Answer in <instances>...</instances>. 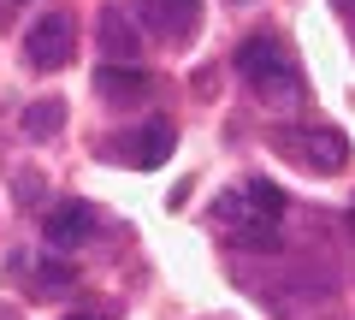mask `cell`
Instances as JSON below:
<instances>
[{
	"instance_id": "obj_1",
	"label": "cell",
	"mask_w": 355,
	"mask_h": 320,
	"mask_svg": "<svg viewBox=\"0 0 355 320\" xmlns=\"http://www.w3.org/2000/svg\"><path fill=\"white\" fill-rule=\"evenodd\" d=\"M237 71L254 95H272V101H291L302 90V65L291 60V48L279 36H249L237 48Z\"/></svg>"
},
{
	"instance_id": "obj_2",
	"label": "cell",
	"mask_w": 355,
	"mask_h": 320,
	"mask_svg": "<svg viewBox=\"0 0 355 320\" xmlns=\"http://www.w3.org/2000/svg\"><path fill=\"white\" fill-rule=\"evenodd\" d=\"M272 149H279L284 160H296V167H308V172H343V167H349V137L331 130V125L272 130Z\"/></svg>"
},
{
	"instance_id": "obj_3",
	"label": "cell",
	"mask_w": 355,
	"mask_h": 320,
	"mask_svg": "<svg viewBox=\"0 0 355 320\" xmlns=\"http://www.w3.org/2000/svg\"><path fill=\"white\" fill-rule=\"evenodd\" d=\"M71 48H77L71 12H42L36 24L24 30V60L36 65V71H60V65L71 60Z\"/></svg>"
},
{
	"instance_id": "obj_4",
	"label": "cell",
	"mask_w": 355,
	"mask_h": 320,
	"mask_svg": "<svg viewBox=\"0 0 355 320\" xmlns=\"http://www.w3.org/2000/svg\"><path fill=\"white\" fill-rule=\"evenodd\" d=\"M172 149H178V130L166 125V119H148V125H137V130H125V137L107 142V154H119V160H130V167H142V172L166 167Z\"/></svg>"
},
{
	"instance_id": "obj_5",
	"label": "cell",
	"mask_w": 355,
	"mask_h": 320,
	"mask_svg": "<svg viewBox=\"0 0 355 320\" xmlns=\"http://www.w3.org/2000/svg\"><path fill=\"white\" fill-rule=\"evenodd\" d=\"M243 208H249V231H243V244H261V249H272V244H279V214H284V196H279V184H266V178L243 184Z\"/></svg>"
},
{
	"instance_id": "obj_6",
	"label": "cell",
	"mask_w": 355,
	"mask_h": 320,
	"mask_svg": "<svg viewBox=\"0 0 355 320\" xmlns=\"http://www.w3.org/2000/svg\"><path fill=\"white\" fill-rule=\"evenodd\" d=\"M42 237H48V249H77V244H89V237H95V208H89V202H60V208H48Z\"/></svg>"
},
{
	"instance_id": "obj_7",
	"label": "cell",
	"mask_w": 355,
	"mask_h": 320,
	"mask_svg": "<svg viewBox=\"0 0 355 320\" xmlns=\"http://www.w3.org/2000/svg\"><path fill=\"white\" fill-rule=\"evenodd\" d=\"M95 36H101L107 65H137L142 36H137V24H130V18L119 12V6H101V12H95Z\"/></svg>"
},
{
	"instance_id": "obj_8",
	"label": "cell",
	"mask_w": 355,
	"mask_h": 320,
	"mask_svg": "<svg viewBox=\"0 0 355 320\" xmlns=\"http://www.w3.org/2000/svg\"><path fill=\"white\" fill-rule=\"evenodd\" d=\"M95 90H101V101H113V107H137V101L154 95V77L137 71V65H101V71H95Z\"/></svg>"
},
{
	"instance_id": "obj_9",
	"label": "cell",
	"mask_w": 355,
	"mask_h": 320,
	"mask_svg": "<svg viewBox=\"0 0 355 320\" xmlns=\"http://www.w3.org/2000/svg\"><path fill=\"white\" fill-rule=\"evenodd\" d=\"M154 30H166V42H190L196 18H202V0H142Z\"/></svg>"
},
{
	"instance_id": "obj_10",
	"label": "cell",
	"mask_w": 355,
	"mask_h": 320,
	"mask_svg": "<svg viewBox=\"0 0 355 320\" xmlns=\"http://www.w3.org/2000/svg\"><path fill=\"white\" fill-rule=\"evenodd\" d=\"M60 125H65V101H60V95H42V101L24 107V137H30V142L60 137Z\"/></svg>"
},
{
	"instance_id": "obj_11",
	"label": "cell",
	"mask_w": 355,
	"mask_h": 320,
	"mask_svg": "<svg viewBox=\"0 0 355 320\" xmlns=\"http://www.w3.org/2000/svg\"><path fill=\"white\" fill-rule=\"evenodd\" d=\"M12 190H18V202H36V196H42V184H36V178H18Z\"/></svg>"
},
{
	"instance_id": "obj_12",
	"label": "cell",
	"mask_w": 355,
	"mask_h": 320,
	"mask_svg": "<svg viewBox=\"0 0 355 320\" xmlns=\"http://www.w3.org/2000/svg\"><path fill=\"white\" fill-rule=\"evenodd\" d=\"M60 320H113L107 308H71V314H60Z\"/></svg>"
},
{
	"instance_id": "obj_13",
	"label": "cell",
	"mask_w": 355,
	"mask_h": 320,
	"mask_svg": "<svg viewBox=\"0 0 355 320\" xmlns=\"http://www.w3.org/2000/svg\"><path fill=\"white\" fill-rule=\"evenodd\" d=\"M18 6H24V0H0V30L12 24V12H18Z\"/></svg>"
},
{
	"instance_id": "obj_14",
	"label": "cell",
	"mask_w": 355,
	"mask_h": 320,
	"mask_svg": "<svg viewBox=\"0 0 355 320\" xmlns=\"http://www.w3.org/2000/svg\"><path fill=\"white\" fill-rule=\"evenodd\" d=\"M331 6H338V12H349V6H355V0H331Z\"/></svg>"
},
{
	"instance_id": "obj_15",
	"label": "cell",
	"mask_w": 355,
	"mask_h": 320,
	"mask_svg": "<svg viewBox=\"0 0 355 320\" xmlns=\"http://www.w3.org/2000/svg\"><path fill=\"white\" fill-rule=\"evenodd\" d=\"M349 231H355V208H349Z\"/></svg>"
}]
</instances>
